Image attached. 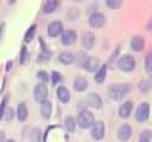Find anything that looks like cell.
<instances>
[{
	"label": "cell",
	"mask_w": 152,
	"mask_h": 142,
	"mask_svg": "<svg viewBox=\"0 0 152 142\" xmlns=\"http://www.w3.org/2000/svg\"><path fill=\"white\" fill-rule=\"evenodd\" d=\"M131 90L129 84H113L108 89V96L113 101H120Z\"/></svg>",
	"instance_id": "obj_1"
},
{
	"label": "cell",
	"mask_w": 152,
	"mask_h": 142,
	"mask_svg": "<svg viewBox=\"0 0 152 142\" xmlns=\"http://www.w3.org/2000/svg\"><path fill=\"white\" fill-rule=\"evenodd\" d=\"M76 123L78 124L80 128L88 129V128L93 127V124L95 123V116L89 110H82L78 112V115L76 117Z\"/></svg>",
	"instance_id": "obj_2"
},
{
	"label": "cell",
	"mask_w": 152,
	"mask_h": 142,
	"mask_svg": "<svg viewBox=\"0 0 152 142\" xmlns=\"http://www.w3.org/2000/svg\"><path fill=\"white\" fill-rule=\"evenodd\" d=\"M118 66L120 70L125 71V72H129L135 67V60L134 57L131 54H124L119 58L118 60Z\"/></svg>",
	"instance_id": "obj_3"
},
{
	"label": "cell",
	"mask_w": 152,
	"mask_h": 142,
	"mask_svg": "<svg viewBox=\"0 0 152 142\" xmlns=\"http://www.w3.org/2000/svg\"><path fill=\"white\" fill-rule=\"evenodd\" d=\"M148 116H150V105H148V103H146V102L140 103L139 106L135 110V120L138 122H145V121H147Z\"/></svg>",
	"instance_id": "obj_4"
},
{
	"label": "cell",
	"mask_w": 152,
	"mask_h": 142,
	"mask_svg": "<svg viewBox=\"0 0 152 142\" xmlns=\"http://www.w3.org/2000/svg\"><path fill=\"white\" fill-rule=\"evenodd\" d=\"M33 97L38 103H42L48 97V88L45 83H38L33 89Z\"/></svg>",
	"instance_id": "obj_5"
},
{
	"label": "cell",
	"mask_w": 152,
	"mask_h": 142,
	"mask_svg": "<svg viewBox=\"0 0 152 142\" xmlns=\"http://www.w3.org/2000/svg\"><path fill=\"white\" fill-rule=\"evenodd\" d=\"M91 137L96 141L102 140L104 137V123L102 121H97L91 127Z\"/></svg>",
	"instance_id": "obj_6"
},
{
	"label": "cell",
	"mask_w": 152,
	"mask_h": 142,
	"mask_svg": "<svg viewBox=\"0 0 152 142\" xmlns=\"http://www.w3.org/2000/svg\"><path fill=\"white\" fill-rule=\"evenodd\" d=\"M106 22V18L103 15V13L101 12H94L90 17H89V25L94 28H100L104 25Z\"/></svg>",
	"instance_id": "obj_7"
},
{
	"label": "cell",
	"mask_w": 152,
	"mask_h": 142,
	"mask_svg": "<svg viewBox=\"0 0 152 142\" xmlns=\"http://www.w3.org/2000/svg\"><path fill=\"white\" fill-rule=\"evenodd\" d=\"M132 133H133V129L129 124H122L119 127L118 129V138L120 141H128L132 136Z\"/></svg>",
	"instance_id": "obj_8"
},
{
	"label": "cell",
	"mask_w": 152,
	"mask_h": 142,
	"mask_svg": "<svg viewBox=\"0 0 152 142\" xmlns=\"http://www.w3.org/2000/svg\"><path fill=\"white\" fill-rule=\"evenodd\" d=\"M61 33H63V24L61 21H51L49 25H48V34L50 37H57L59 36Z\"/></svg>",
	"instance_id": "obj_9"
},
{
	"label": "cell",
	"mask_w": 152,
	"mask_h": 142,
	"mask_svg": "<svg viewBox=\"0 0 152 142\" xmlns=\"http://www.w3.org/2000/svg\"><path fill=\"white\" fill-rule=\"evenodd\" d=\"M77 39V33L72 30H68V31H64L62 33V37H61V41L63 45H72Z\"/></svg>",
	"instance_id": "obj_10"
},
{
	"label": "cell",
	"mask_w": 152,
	"mask_h": 142,
	"mask_svg": "<svg viewBox=\"0 0 152 142\" xmlns=\"http://www.w3.org/2000/svg\"><path fill=\"white\" fill-rule=\"evenodd\" d=\"M86 101H87L88 105H90L91 108L100 109V108L102 106V99H101V97H100L97 93H95V92L88 93L87 97H86Z\"/></svg>",
	"instance_id": "obj_11"
},
{
	"label": "cell",
	"mask_w": 152,
	"mask_h": 142,
	"mask_svg": "<svg viewBox=\"0 0 152 142\" xmlns=\"http://www.w3.org/2000/svg\"><path fill=\"white\" fill-rule=\"evenodd\" d=\"M81 40H82L83 47H86L87 50H90L95 45V34L93 32H86V33H83Z\"/></svg>",
	"instance_id": "obj_12"
},
{
	"label": "cell",
	"mask_w": 152,
	"mask_h": 142,
	"mask_svg": "<svg viewBox=\"0 0 152 142\" xmlns=\"http://www.w3.org/2000/svg\"><path fill=\"white\" fill-rule=\"evenodd\" d=\"M132 110H133V103L127 101L125 103H122L119 108V116L121 118H128L132 114Z\"/></svg>",
	"instance_id": "obj_13"
},
{
	"label": "cell",
	"mask_w": 152,
	"mask_h": 142,
	"mask_svg": "<svg viewBox=\"0 0 152 142\" xmlns=\"http://www.w3.org/2000/svg\"><path fill=\"white\" fill-rule=\"evenodd\" d=\"M99 65H100L99 58H96L95 56H89V57H88V60H87V63H86L84 69H86V71H88V72H94V71H96V70L99 69Z\"/></svg>",
	"instance_id": "obj_14"
},
{
	"label": "cell",
	"mask_w": 152,
	"mask_h": 142,
	"mask_svg": "<svg viewBox=\"0 0 152 142\" xmlns=\"http://www.w3.org/2000/svg\"><path fill=\"white\" fill-rule=\"evenodd\" d=\"M17 117L20 122H24L27 120L28 117V109L26 106V104L24 102H20L18 104V108H17Z\"/></svg>",
	"instance_id": "obj_15"
},
{
	"label": "cell",
	"mask_w": 152,
	"mask_h": 142,
	"mask_svg": "<svg viewBox=\"0 0 152 142\" xmlns=\"http://www.w3.org/2000/svg\"><path fill=\"white\" fill-rule=\"evenodd\" d=\"M56 93H57V98L62 103H68L70 101V92H69V90L65 86H63V85L58 86Z\"/></svg>",
	"instance_id": "obj_16"
},
{
	"label": "cell",
	"mask_w": 152,
	"mask_h": 142,
	"mask_svg": "<svg viewBox=\"0 0 152 142\" xmlns=\"http://www.w3.org/2000/svg\"><path fill=\"white\" fill-rule=\"evenodd\" d=\"M144 46H145V40H144V38L141 36H134L132 38V40H131V47L134 51L139 52V51H141L144 49Z\"/></svg>",
	"instance_id": "obj_17"
},
{
	"label": "cell",
	"mask_w": 152,
	"mask_h": 142,
	"mask_svg": "<svg viewBox=\"0 0 152 142\" xmlns=\"http://www.w3.org/2000/svg\"><path fill=\"white\" fill-rule=\"evenodd\" d=\"M88 57H89V56H88L84 51H78V52L75 54L74 62H75V64H76L78 67H83V69H84L86 63H87V60H88Z\"/></svg>",
	"instance_id": "obj_18"
},
{
	"label": "cell",
	"mask_w": 152,
	"mask_h": 142,
	"mask_svg": "<svg viewBox=\"0 0 152 142\" xmlns=\"http://www.w3.org/2000/svg\"><path fill=\"white\" fill-rule=\"evenodd\" d=\"M51 111H52V105H51V102L45 99L40 103V114L44 118H50L51 116Z\"/></svg>",
	"instance_id": "obj_19"
},
{
	"label": "cell",
	"mask_w": 152,
	"mask_h": 142,
	"mask_svg": "<svg viewBox=\"0 0 152 142\" xmlns=\"http://www.w3.org/2000/svg\"><path fill=\"white\" fill-rule=\"evenodd\" d=\"M88 88V80L84 77H76L74 79V89L78 92L84 91Z\"/></svg>",
	"instance_id": "obj_20"
},
{
	"label": "cell",
	"mask_w": 152,
	"mask_h": 142,
	"mask_svg": "<svg viewBox=\"0 0 152 142\" xmlns=\"http://www.w3.org/2000/svg\"><path fill=\"white\" fill-rule=\"evenodd\" d=\"M58 0H46L44 6H43V12L46 13V14H50V13H53L57 7H58Z\"/></svg>",
	"instance_id": "obj_21"
},
{
	"label": "cell",
	"mask_w": 152,
	"mask_h": 142,
	"mask_svg": "<svg viewBox=\"0 0 152 142\" xmlns=\"http://www.w3.org/2000/svg\"><path fill=\"white\" fill-rule=\"evenodd\" d=\"M106 76H107V65L103 64V65H101V66L99 67V70H97L95 77H94V79H95V82H96L97 84H101V83L104 82Z\"/></svg>",
	"instance_id": "obj_22"
},
{
	"label": "cell",
	"mask_w": 152,
	"mask_h": 142,
	"mask_svg": "<svg viewBox=\"0 0 152 142\" xmlns=\"http://www.w3.org/2000/svg\"><path fill=\"white\" fill-rule=\"evenodd\" d=\"M74 58L75 56L69 52V51H64V52H61L59 56H58V60L62 63V64H65V65H69L74 62Z\"/></svg>",
	"instance_id": "obj_23"
},
{
	"label": "cell",
	"mask_w": 152,
	"mask_h": 142,
	"mask_svg": "<svg viewBox=\"0 0 152 142\" xmlns=\"http://www.w3.org/2000/svg\"><path fill=\"white\" fill-rule=\"evenodd\" d=\"M151 88H152V82H151L150 78H148V79H142V80H140L139 84H138V89H139L142 93L148 92V91L151 90Z\"/></svg>",
	"instance_id": "obj_24"
},
{
	"label": "cell",
	"mask_w": 152,
	"mask_h": 142,
	"mask_svg": "<svg viewBox=\"0 0 152 142\" xmlns=\"http://www.w3.org/2000/svg\"><path fill=\"white\" fill-rule=\"evenodd\" d=\"M76 120L72 117V116H66L65 120H64V125L66 128V130L69 133H72L75 131V128H76Z\"/></svg>",
	"instance_id": "obj_25"
},
{
	"label": "cell",
	"mask_w": 152,
	"mask_h": 142,
	"mask_svg": "<svg viewBox=\"0 0 152 142\" xmlns=\"http://www.w3.org/2000/svg\"><path fill=\"white\" fill-rule=\"evenodd\" d=\"M145 72L151 73L152 72V51H148L146 57H145V66H144Z\"/></svg>",
	"instance_id": "obj_26"
},
{
	"label": "cell",
	"mask_w": 152,
	"mask_h": 142,
	"mask_svg": "<svg viewBox=\"0 0 152 142\" xmlns=\"http://www.w3.org/2000/svg\"><path fill=\"white\" fill-rule=\"evenodd\" d=\"M152 140V131L151 130H142L139 138H138V142H151Z\"/></svg>",
	"instance_id": "obj_27"
},
{
	"label": "cell",
	"mask_w": 152,
	"mask_h": 142,
	"mask_svg": "<svg viewBox=\"0 0 152 142\" xmlns=\"http://www.w3.org/2000/svg\"><path fill=\"white\" fill-rule=\"evenodd\" d=\"M34 33H36V25H32V26L28 27V30H27L26 33H25V37H24L25 43H30V41L33 39Z\"/></svg>",
	"instance_id": "obj_28"
},
{
	"label": "cell",
	"mask_w": 152,
	"mask_h": 142,
	"mask_svg": "<svg viewBox=\"0 0 152 142\" xmlns=\"http://www.w3.org/2000/svg\"><path fill=\"white\" fill-rule=\"evenodd\" d=\"M121 4H122V0H106V5H107L109 8H112V9H118V8H120Z\"/></svg>",
	"instance_id": "obj_29"
},
{
	"label": "cell",
	"mask_w": 152,
	"mask_h": 142,
	"mask_svg": "<svg viewBox=\"0 0 152 142\" xmlns=\"http://www.w3.org/2000/svg\"><path fill=\"white\" fill-rule=\"evenodd\" d=\"M49 58H50V52L45 49V50H43V52L38 56V63H46V62L49 60Z\"/></svg>",
	"instance_id": "obj_30"
},
{
	"label": "cell",
	"mask_w": 152,
	"mask_h": 142,
	"mask_svg": "<svg viewBox=\"0 0 152 142\" xmlns=\"http://www.w3.org/2000/svg\"><path fill=\"white\" fill-rule=\"evenodd\" d=\"M28 59V52H27V49L24 46L21 49V52H20V64L24 65Z\"/></svg>",
	"instance_id": "obj_31"
},
{
	"label": "cell",
	"mask_w": 152,
	"mask_h": 142,
	"mask_svg": "<svg viewBox=\"0 0 152 142\" xmlns=\"http://www.w3.org/2000/svg\"><path fill=\"white\" fill-rule=\"evenodd\" d=\"M51 80H52V84H53V85H56L57 83H59V82L62 80L61 73L57 72V71H52V73H51Z\"/></svg>",
	"instance_id": "obj_32"
},
{
	"label": "cell",
	"mask_w": 152,
	"mask_h": 142,
	"mask_svg": "<svg viewBox=\"0 0 152 142\" xmlns=\"http://www.w3.org/2000/svg\"><path fill=\"white\" fill-rule=\"evenodd\" d=\"M37 77H38V79H40L43 83H46V82L50 79L49 75H48L45 71H39V72L37 73Z\"/></svg>",
	"instance_id": "obj_33"
},
{
	"label": "cell",
	"mask_w": 152,
	"mask_h": 142,
	"mask_svg": "<svg viewBox=\"0 0 152 142\" xmlns=\"http://www.w3.org/2000/svg\"><path fill=\"white\" fill-rule=\"evenodd\" d=\"M4 116H5L6 121H11V120L13 118V116H14L13 109H12V108H6V110H5V112H4Z\"/></svg>",
	"instance_id": "obj_34"
},
{
	"label": "cell",
	"mask_w": 152,
	"mask_h": 142,
	"mask_svg": "<svg viewBox=\"0 0 152 142\" xmlns=\"http://www.w3.org/2000/svg\"><path fill=\"white\" fill-rule=\"evenodd\" d=\"M7 99H8V97L6 96L4 99H2V102H1V105H0V120L2 118V116H4V112H5V106H6V103H7Z\"/></svg>",
	"instance_id": "obj_35"
},
{
	"label": "cell",
	"mask_w": 152,
	"mask_h": 142,
	"mask_svg": "<svg viewBox=\"0 0 152 142\" xmlns=\"http://www.w3.org/2000/svg\"><path fill=\"white\" fill-rule=\"evenodd\" d=\"M0 142H5V134L0 131Z\"/></svg>",
	"instance_id": "obj_36"
},
{
	"label": "cell",
	"mask_w": 152,
	"mask_h": 142,
	"mask_svg": "<svg viewBox=\"0 0 152 142\" xmlns=\"http://www.w3.org/2000/svg\"><path fill=\"white\" fill-rule=\"evenodd\" d=\"M147 30H150V31H152V18H151V20H150V22L147 24Z\"/></svg>",
	"instance_id": "obj_37"
},
{
	"label": "cell",
	"mask_w": 152,
	"mask_h": 142,
	"mask_svg": "<svg viewBox=\"0 0 152 142\" xmlns=\"http://www.w3.org/2000/svg\"><path fill=\"white\" fill-rule=\"evenodd\" d=\"M11 65H12V62H8L7 63V66H6V70H10L11 69Z\"/></svg>",
	"instance_id": "obj_38"
},
{
	"label": "cell",
	"mask_w": 152,
	"mask_h": 142,
	"mask_svg": "<svg viewBox=\"0 0 152 142\" xmlns=\"http://www.w3.org/2000/svg\"><path fill=\"white\" fill-rule=\"evenodd\" d=\"M8 2L12 5V4H14V2H15V0H8Z\"/></svg>",
	"instance_id": "obj_39"
},
{
	"label": "cell",
	"mask_w": 152,
	"mask_h": 142,
	"mask_svg": "<svg viewBox=\"0 0 152 142\" xmlns=\"http://www.w3.org/2000/svg\"><path fill=\"white\" fill-rule=\"evenodd\" d=\"M5 142H15L14 140H12V138H10V140H7V141H5Z\"/></svg>",
	"instance_id": "obj_40"
},
{
	"label": "cell",
	"mask_w": 152,
	"mask_h": 142,
	"mask_svg": "<svg viewBox=\"0 0 152 142\" xmlns=\"http://www.w3.org/2000/svg\"><path fill=\"white\" fill-rule=\"evenodd\" d=\"M74 1H76V2H80V1H83V0H74Z\"/></svg>",
	"instance_id": "obj_41"
}]
</instances>
